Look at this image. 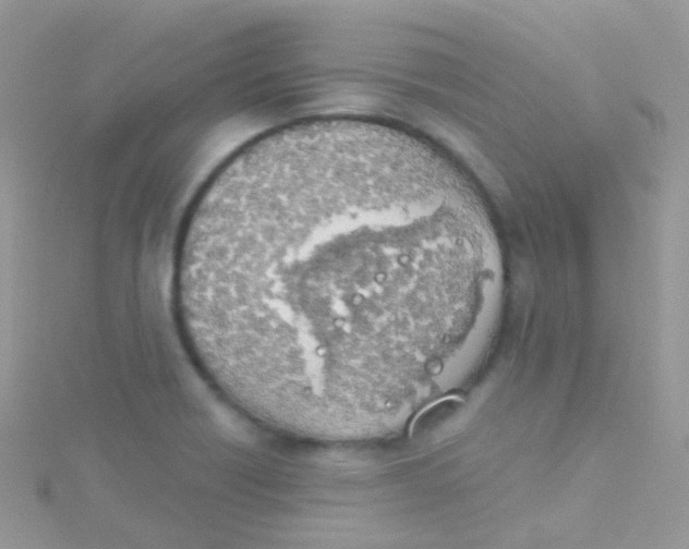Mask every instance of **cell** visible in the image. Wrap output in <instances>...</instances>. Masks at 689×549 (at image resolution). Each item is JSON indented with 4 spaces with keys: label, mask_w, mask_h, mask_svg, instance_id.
Returning a JSON list of instances; mask_svg holds the SVG:
<instances>
[{
    "label": "cell",
    "mask_w": 689,
    "mask_h": 549,
    "mask_svg": "<svg viewBox=\"0 0 689 549\" xmlns=\"http://www.w3.org/2000/svg\"><path fill=\"white\" fill-rule=\"evenodd\" d=\"M445 236L439 202L382 149L247 147L184 225L174 278L184 337L207 377L255 407L371 395L407 368L411 253Z\"/></svg>",
    "instance_id": "1"
}]
</instances>
